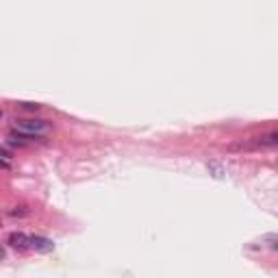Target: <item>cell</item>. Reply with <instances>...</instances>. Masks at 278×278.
I'll return each instance as SVG.
<instances>
[{"mask_svg":"<svg viewBox=\"0 0 278 278\" xmlns=\"http://www.w3.org/2000/svg\"><path fill=\"white\" fill-rule=\"evenodd\" d=\"M15 128L22 130V133H29V135H43L50 130L46 119H15Z\"/></svg>","mask_w":278,"mask_h":278,"instance_id":"cell-1","label":"cell"},{"mask_svg":"<svg viewBox=\"0 0 278 278\" xmlns=\"http://www.w3.org/2000/svg\"><path fill=\"white\" fill-rule=\"evenodd\" d=\"M9 246L15 250H29L31 248V237L24 233H11L9 235Z\"/></svg>","mask_w":278,"mask_h":278,"instance_id":"cell-2","label":"cell"},{"mask_svg":"<svg viewBox=\"0 0 278 278\" xmlns=\"http://www.w3.org/2000/svg\"><path fill=\"white\" fill-rule=\"evenodd\" d=\"M31 248L37 250V252H52L54 243L48 237H40V235H33L31 237Z\"/></svg>","mask_w":278,"mask_h":278,"instance_id":"cell-3","label":"cell"},{"mask_svg":"<svg viewBox=\"0 0 278 278\" xmlns=\"http://www.w3.org/2000/svg\"><path fill=\"white\" fill-rule=\"evenodd\" d=\"M26 213H29V211H26L24 206H15V209L11 211V215H26Z\"/></svg>","mask_w":278,"mask_h":278,"instance_id":"cell-4","label":"cell"},{"mask_svg":"<svg viewBox=\"0 0 278 278\" xmlns=\"http://www.w3.org/2000/svg\"><path fill=\"white\" fill-rule=\"evenodd\" d=\"M22 107L29 109V111H37V109H40V105H33V102H22Z\"/></svg>","mask_w":278,"mask_h":278,"instance_id":"cell-5","label":"cell"},{"mask_svg":"<svg viewBox=\"0 0 278 278\" xmlns=\"http://www.w3.org/2000/svg\"><path fill=\"white\" fill-rule=\"evenodd\" d=\"M0 167H9V165H7V163H4V161H0Z\"/></svg>","mask_w":278,"mask_h":278,"instance_id":"cell-6","label":"cell"}]
</instances>
